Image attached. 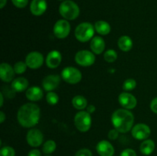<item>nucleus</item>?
<instances>
[{
	"label": "nucleus",
	"instance_id": "nucleus-1",
	"mask_svg": "<svg viewBox=\"0 0 157 156\" xmlns=\"http://www.w3.org/2000/svg\"><path fill=\"white\" fill-rule=\"evenodd\" d=\"M41 111L38 105L32 102L21 106L17 113V120L21 126L31 128L39 122Z\"/></svg>",
	"mask_w": 157,
	"mask_h": 156
},
{
	"label": "nucleus",
	"instance_id": "nucleus-2",
	"mask_svg": "<svg viewBox=\"0 0 157 156\" xmlns=\"http://www.w3.org/2000/svg\"><path fill=\"white\" fill-rule=\"evenodd\" d=\"M111 121L115 129L121 133H127L133 127L134 116L129 110L119 109L113 113Z\"/></svg>",
	"mask_w": 157,
	"mask_h": 156
},
{
	"label": "nucleus",
	"instance_id": "nucleus-3",
	"mask_svg": "<svg viewBox=\"0 0 157 156\" xmlns=\"http://www.w3.org/2000/svg\"><path fill=\"white\" fill-rule=\"evenodd\" d=\"M59 12L65 19L75 20L79 15L80 9L76 3L71 0H67L60 5Z\"/></svg>",
	"mask_w": 157,
	"mask_h": 156
},
{
	"label": "nucleus",
	"instance_id": "nucleus-4",
	"mask_svg": "<svg viewBox=\"0 0 157 156\" xmlns=\"http://www.w3.org/2000/svg\"><path fill=\"white\" fill-rule=\"evenodd\" d=\"M94 28L90 22H82L75 28V35L81 42H87L92 39L94 35Z\"/></svg>",
	"mask_w": 157,
	"mask_h": 156
},
{
	"label": "nucleus",
	"instance_id": "nucleus-5",
	"mask_svg": "<svg viewBox=\"0 0 157 156\" xmlns=\"http://www.w3.org/2000/svg\"><path fill=\"white\" fill-rule=\"evenodd\" d=\"M75 125L80 132H85L91 126V116L87 111H80L75 116Z\"/></svg>",
	"mask_w": 157,
	"mask_h": 156
},
{
	"label": "nucleus",
	"instance_id": "nucleus-6",
	"mask_svg": "<svg viewBox=\"0 0 157 156\" xmlns=\"http://www.w3.org/2000/svg\"><path fill=\"white\" fill-rule=\"evenodd\" d=\"M61 77L67 84H76L81 80L82 74L78 69L73 67H67L63 69Z\"/></svg>",
	"mask_w": 157,
	"mask_h": 156
},
{
	"label": "nucleus",
	"instance_id": "nucleus-7",
	"mask_svg": "<svg viewBox=\"0 0 157 156\" xmlns=\"http://www.w3.org/2000/svg\"><path fill=\"white\" fill-rule=\"evenodd\" d=\"M75 59L77 64L82 67H90L95 62L94 54L87 50H82L77 52Z\"/></svg>",
	"mask_w": 157,
	"mask_h": 156
},
{
	"label": "nucleus",
	"instance_id": "nucleus-8",
	"mask_svg": "<svg viewBox=\"0 0 157 156\" xmlns=\"http://www.w3.org/2000/svg\"><path fill=\"white\" fill-rule=\"evenodd\" d=\"M71 32L70 23L65 19L58 20L55 24L53 32L55 37L60 39H63L68 36Z\"/></svg>",
	"mask_w": 157,
	"mask_h": 156
},
{
	"label": "nucleus",
	"instance_id": "nucleus-9",
	"mask_svg": "<svg viewBox=\"0 0 157 156\" xmlns=\"http://www.w3.org/2000/svg\"><path fill=\"white\" fill-rule=\"evenodd\" d=\"M25 63L29 68L38 69L42 66L43 63H44V57L40 52H30L26 56Z\"/></svg>",
	"mask_w": 157,
	"mask_h": 156
},
{
	"label": "nucleus",
	"instance_id": "nucleus-10",
	"mask_svg": "<svg viewBox=\"0 0 157 156\" xmlns=\"http://www.w3.org/2000/svg\"><path fill=\"white\" fill-rule=\"evenodd\" d=\"M150 128L144 123L136 124L132 128V136L137 140H146L150 136Z\"/></svg>",
	"mask_w": 157,
	"mask_h": 156
},
{
	"label": "nucleus",
	"instance_id": "nucleus-11",
	"mask_svg": "<svg viewBox=\"0 0 157 156\" xmlns=\"http://www.w3.org/2000/svg\"><path fill=\"white\" fill-rule=\"evenodd\" d=\"M26 139H27L28 144L30 146L35 148V147L41 145L43 139H44V136H43L42 132L39 129L32 128L28 132Z\"/></svg>",
	"mask_w": 157,
	"mask_h": 156
},
{
	"label": "nucleus",
	"instance_id": "nucleus-12",
	"mask_svg": "<svg viewBox=\"0 0 157 156\" xmlns=\"http://www.w3.org/2000/svg\"><path fill=\"white\" fill-rule=\"evenodd\" d=\"M118 101H119L120 104L127 110H132V109L135 108L137 104V100H136V97L131 93H127V92L121 93L118 97Z\"/></svg>",
	"mask_w": 157,
	"mask_h": 156
},
{
	"label": "nucleus",
	"instance_id": "nucleus-13",
	"mask_svg": "<svg viewBox=\"0 0 157 156\" xmlns=\"http://www.w3.org/2000/svg\"><path fill=\"white\" fill-rule=\"evenodd\" d=\"M96 150L100 156H113L114 154V148L107 140H102L98 142Z\"/></svg>",
	"mask_w": 157,
	"mask_h": 156
},
{
	"label": "nucleus",
	"instance_id": "nucleus-14",
	"mask_svg": "<svg viewBox=\"0 0 157 156\" xmlns=\"http://www.w3.org/2000/svg\"><path fill=\"white\" fill-rule=\"evenodd\" d=\"M60 81H61V78L58 75H48L42 81L43 88L48 92L52 91L58 87Z\"/></svg>",
	"mask_w": 157,
	"mask_h": 156
},
{
	"label": "nucleus",
	"instance_id": "nucleus-15",
	"mask_svg": "<svg viewBox=\"0 0 157 156\" xmlns=\"http://www.w3.org/2000/svg\"><path fill=\"white\" fill-rule=\"evenodd\" d=\"M15 70L12 66L6 63H2L0 65V76L3 82L9 83L12 80L15 76Z\"/></svg>",
	"mask_w": 157,
	"mask_h": 156
},
{
	"label": "nucleus",
	"instance_id": "nucleus-16",
	"mask_svg": "<svg viewBox=\"0 0 157 156\" xmlns=\"http://www.w3.org/2000/svg\"><path fill=\"white\" fill-rule=\"evenodd\" d=\"M61 60H62V57L59 51L52 50L48 54L47 58H46V64L49 68L55 69L60 65Z\"/></svg>",
	"mask_w": 157,
	"mask_h": 156
},
{
	"label": "nucleus",
	"instance_id": "nucleus-17",
	"mask_svg": "<svg viewBox=\"0 0 157 156\" xmlns=\"http://www.w3.org/2000/svg\"><path fill=\"white\" fill-rule=\"evenodd\" d=\"M46 9H47V2L45 0H32L30 6V10L34 15L36 16L41 15L44 13Z\"/></svg>",
	"mask_w": 157,
	"mask_h": 156
},
{
	"label": "nucleus",
	"instance_id": "nucleus-18",
	"mask_svg": "<svg viewBox=\"0 0 157 156\" xmlns=\"http://www.w3.org/2000/svg\"><path fill=\"white\" fill-rule=\"evenodd\" d=\"M90 49L96 54H101L105 49V42L101 37L96 36L90 41Z\"/></svg>",
	"mask_w": 157,
	"mask_h": 156
},
{
	"label": "nucleus",
	"instance_id": "nucleus-19",
	"mask_svg": "<svg viewBox=\"0 0 157 156\" xmlns=\"http://www.w3.org/2000/svg\"><path fill=\"white\" fill-rule=\"evenodd\" d=\"M26 97L30 101H38L43 97V91L40 87H32L26 90Z\"/></svg>",
	"mask_w": 157,
	"mask_h": 156
},
{
	"label": "nucleus",
	"instance_id": "nucleus-20",
	"mask_svg": "<svg viewBox=\"0 0 157 156\" xmlns=\"http://www.w3.org/2000/svg\"><path fill=\"white\" fill-rule=\"evenodd\" d=\"M11 87L16 92H23L29 87V81L25 77L15 78L12 81Z\"/></svg>",
	"mask_w": 157,
	"mask_h": 156
},
{
	"label": "nucleus",
	"instance_id": "nucleus-21",
	"mask_svg": "<svg viewBox=\"0 0 157 156\" xmlns=\"http://www.w3.org/2000/svg\"><path fill=\"white\" fill-rule=\"evenodd\" d=\"M155 149V142L151 139H146L140 146V152L144 155H150Z\"/></svg>",
	"mask_w": 157,
	"mask_h": 156
},
{
	"label": "nucleus",
	"instance_id": "nucleus-22",
	"mask_svg": "<svg viewBox=\"0 0 157 156\" xmlns=\"http://www.w3.org/2000/svg\"><path fill=\"white\" fill-rule=\"evenodd\" d=\"M118 47L123 51H129L133 47V41L131 38L127 35H123L118 40Z\"/></svg>",
	"mask_w": 157,
	"mask_h": 156
},
{
	"label": "nucleus",
	"instance_id": "nucleus-23",
	"mask_svg": "<svg viewBox=\"0 0 157 156\" xmlns=\"http://www.w3.org/2000/svg\"><path fill=\"white\" fill-rule=\"evenodd\" d=\"M94 28L98 34L101 35H107L110 32V25L105 21H98L95 23Z\"/></svg>",
	"mask_w": 157,
	"mask_h": 156
},
{
	"label": "nucleus",
	"instance_id": "nucleus-24",
	"mask_svg": "<svg viewBox=\"0 0 157 156\" xmlns=\"http://www.w3.org/2000/svg\"><path fill=\"white\" fill-rule=\"evenodd\" d=\"M87 104V101L86 98H84L83 96L81 95H78L75 96V97L72 99V105L75 109L79 110H82L86 108Z\"/></svg>",
	"mask_w": 157,
	"mask_h": 156
},
{
	"label": "nucleus",
	"instance_id": "nucleus-25",
	"mask_svg": "<svg viewBox=\"0 0 157 156\" xmlns=\"http://www.w3.org/2000/svg\"><path fill=\"white\" fill-rule=\"evenodd\" d=\"M56 149V142L53 140H48L43 145L42 151L44 154H50Z\"/></svg>",
	"mask_w": 157,
	"mask_h": 156
},
{
	"label": "nucleus",
	"instance_id": "nucleus-26",
	"mask_svg": "<svg viewBox=\"0 0 157 156\" xmlns=\"http://www.w3.org/2000/svg\"><path fill=\"white\" fill-rule=\"evenodd\" d=\"M104 58L107 62L113 63L117 59V54L114 50L110 49L104 53Z\"/></svg>",
	"mask_w": 157,
	"mask_h": 156
},
{
	"label": "nucleus",
	"instance_id": "nucleus-27",
	"mask_svg": "<svg viewBox=\"0 0 157 156\" xmlns=\"http://www.w3.org/2000/svg\"><path fill=\"white\" fill-rule=\"evenodd\" d=\"M46 100H47L48 103L50 104V105H56L59 101V97L56 93L51 91L47 93Z\"/></svg>",
	"mask_w": 157,
	"mask_h": 156
},
{
	"label": "nucleus",
	"instance_id": "nucleus-28",
	"mask_svg": "<svg viewBox=\"0 0 157 156\" xmlns=\"http://www.w3.org/2000/svg\"><path fill=\"white\" fill-rule=\"evenodd\" d=\"M27 67L28 66L25 62H23V61H18V62L15 63L13 68H14V70H15V73H17V74H21V73H23L25 71Z\"/></svg>",
	"mask_w": 157,
	"mask_h": 156
},
{
	"label": "nucleus",
	"instance_id": "nucleus-29",
	"mask_svg": "<svg viewBox=\"0 0 157 156\" xmlns=\"http://www.w3.org/2000/svg\"><path fill=\"white\" fill-rule=\"evenodd\" d=\"M136 80L130 78V79H127L124 81V84H123V89L126 91H130V90H133L136 87Z\"/></svg>",
	"mask_w": 157,
	"mask_h": 156
},
{
	"label": "nucleus",
	"instance_id": "nucleus-30",
	"mask_svg": "<svg viewBox=\"0 0 157 156\" xmlns=\"http://www.w3.org/2000/svg\"><path fill=\"white\" fill-rule=\"evenodd\" d=\"M0 156H15V151L10 146H4L0 150Z\"/></svg>",
	"mask_w": 157,
	"mask_h": 156
},
{
	"label": "nucleus",
	"instance_id": "nucleus-31",
	"mask_svg": "<svg viewBox=\"0 0 157 156\" xmlns=\"http://www.w3.org/2000/svg\"><path fill=\"white\" fill-rule=\"evenodd\" d=\"M2 90H3V91L2 92V94L4 95L5 96H6L7 98H9V99H11V98L15 97V93H16V91H15V90H14V89L12 88V87H4Z\"/></svg>",
	"mask_w": 157,
	"mask_h": 156
},
{
	"label": "nucleus",
	"instance_id": "nucleus-32",
	"mask_svg": "<svg viewBox=\"0 0 157 156\" xmlns=\"http://www.w3.org/2000/svg\"><path fill=\"white\" fill-rule=\"evenodd\" d=\"M75 156H93V154L88 148H81L75 153Z\"/></svg>",
	"mask_w": 157,
	"mask_h": 156
},
{
	"label": "nucleus",
	"instance_id": "nucleus-33",
	"mask_svg": "<svg viewBox=\"0 0 157 156\" xmlns=\"http://www.w3.org/2000/svg\"><path fill=\"white\" fill-rule=\"evenodd\" d=\"M12 3L15 6L19 9H22V8L25 7L28 5L29 0H12Z\"/></svg>",
	"mask_w": 157,
	"mask_h": 156
},
{
	"label": "nucleus",
	"instance_id": "nucleus-34",
	"mask_svg": "<svg viewBox=\"0 0 157 156\" xmlns=\"http://www.w3.org/2000/svg\"><path fill=\"white\" fill-rule=\"evenodd\" d=\"M120 156H136V153L132 148H127L121 153Z\"/></svg>",
	"mask_w": 157,
	"mask_h": 156
},
{
	"label": "nucleus",
	"instance_id": "nucleus-35",
	"mask_svg": "<svg viewBox=\"0 0 157 156\" xmlns=\"http://www.w3.org/2000/svg\"><path fill=\"white\" fill-rule=\"evenodd\" d=\"M119 136V132L117 129H111L108 132V138L110 140H116Z\"/></svg>",
	"mask_w": 157,
	"mask_h": 156
},
{
	"label": "nucleus",
	"instance_id": "nucleus-36",
	"mask_svg": "<svg viewBox=\"0 0 157 156\" xmlns=\"http://www.w3.org/2000/svg\"><path fill=\"white\" fill-rule=\"evenodd\" d=\"M150 109L154 113L157 114V97L154 98L150 103Z\"/></svg>",
	"mask_w": 157,
	"mask_h": 156
},
{
	"label": "nucleus",
	"instance_id": "nucleus-37",
	"mask_svg": "<svg viewBox=\"0 0 157 156\" xmlns=\"http://www.w3.org/2000/svg\"><path fill=\"white\" fill-rule=\"evenodd\" d=\"M28 156H41V153L38 149H32L29 151Z\"/></svg>",
	"mask_w": 157,
	"mask_h": 156
},
{
	"label": "nucleus",
	"instance_id": "nucleus-38",
	"mask_svg": "<svg viewBox=\"0 0 157 156\" xmlns=\"http://www.w3.org/2000/svg\"><path fill=\"white\" fill-rule=\"evenodd\" d=\"M95 111V106L93 105H90L88 106L87 107V113H89L90 114V113H93Z\"/></svg>",
	"mask_w": 157,
	"mask_h": 156
},
{
	"label": "nucleus",
	"instance_id": "nucleus-39",
	"mask_svg": "<svg viewBox=\"0 0 157 156\" xmlns=\"http://www.w3.org/2000/svg\"><path fill=\"white\" fill-rule=\"evenodd\" d=\"M5 119H6V115H5L3 112H0V122L2 123L5 121Z\"/></svg>",
	"mask_w": 157,
	"mask_h": 156
},
{
	"label": "nucleus",
	"instance_id": "nucleus-40",
	"mask_svg": "<svg viewBox=\"0 0 157 156\" xmlns=\"http://www.w3.org/2000/svg\"><path fill=\"white\" fill-rule=\"evenodd\" d=\"M3 97H4V95L2 94V93H0V99H1V102H0V106H2L3 102H4V99H3Z\"/></svg>",
	"mask_w": 157,
	"mask_h": 156
},
{
	"label": "nucleus",
	"instance_id": "nucleus-41",
	"mask_svg": "<svg viewBox=\"0 0 157 156\" xmlns=\"http://www.w3.org/2000/svg\"><path fill=\"white\" fill-rule=\"evenodd\" d=\"M6 1H7V0H1V5H0V8H1V9H3L4 6H6Z\"/></svg>",
	"mask_w": 157,
	"mask_h": 156
},
{
	"label": "nucleus",
	"instance_id": "nucleus-42",
	"mask_svg": "<svg viewBox=\"0 0 157 156\" xmlns=\"http://www.w3.org/2000/svg\"><path fill=\"white\" fill-rule=\"evenodd\" d=\"M47 156H51V155H47Z\"/></svg>",
	"mask_w": 157,
	"mask_h": 156
}]
</instances>
